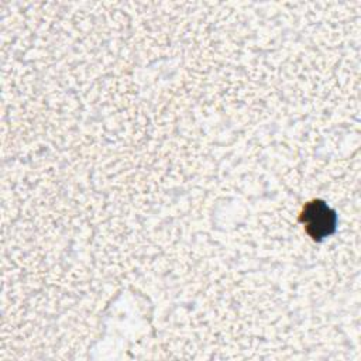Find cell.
<instances>
[{
  "mask_svg": "<svg viewBox=\"0 0 361 361\" xmlns=\"http://www.w3.org/2000/svg\"><path fill=\"white\" fill-rule=\"evenodd\" d=\"M300 221L305 224V228L312 238L322 240L333 233L336 214L324 202L313 200L303 207Z\"/></svg>",
  "mask_w": 361,
  "mask_h": 361,
  "instance_id": "cell-1",
  "label": "cell"
}]
</instances>
